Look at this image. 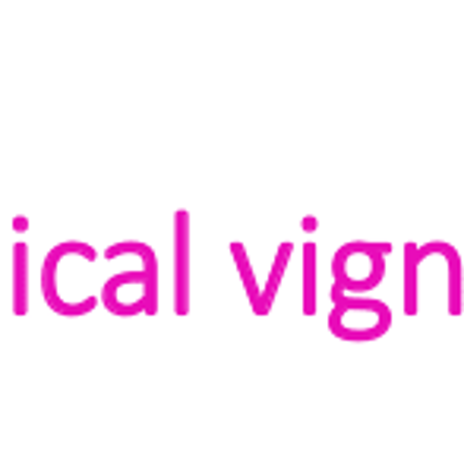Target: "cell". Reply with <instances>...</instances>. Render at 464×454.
<instances>
[{
    "label": "cell",
    "mask_w": 464,
    "mask_h": 454,
    "mask_svg": "<svg viewBox=\"0 0 464 454\" xmlns=\"http://www.w3.org/2000/svg\"><path fill=\"white\" fill-rule=\"evenodd\" d=\"M82 256V259H89V262H95V250L89 243H57L54 250L48 252V259H44V269H42V294H44V300H48V307L54 309V313H61V316H86V313H92V309L98 307V297H86L82 303H63L61 300V294H57V265H61V259L63 256Z\"/></svg>",
    "instance_id": "cell-1"
},
{
    "label": "cell",
    "mask_w": 464,
    "mask_h": 454,
    "mask_svg": "<svg viewBox=\"0 0 464 454\" xmlns=\"http://www.w3.org/2000/svg\"><path fill=\"white\" fill-rule=\"evenodd\" d=\"M127 252H140L142 256V271H146V288H142V303H146V313L152 316L159 309V265H155V250L149 243H140V240H127V243H111L104 250V259H117L127 256Z\"/></svg>",
    "instance_id": "cell-2"
},
{
    "label": "cell",
    "mask_w": 464,
    "mask_h": 454,
    "mask_svg": "<svg viewBox=\"0 0 464 454\" xmlns=\"http://www.w3.org/2000/svg\"><path fill=\"white\" fill-rule=\"evenodd\" d=\"M29 246L16 243L13 246V313L25 316L29 313Z\"/></svg>",
    "instance_id": "cell-3"
},
{
    "label": "cell",
    "mask_w": 464,
    "mask_h": 454,
    "mask_svg": "<svg viewBox=\"0 0 464 454\" xmlns=\"http://www.w3.org/2000/svg\"><path fill=\"white\" fill-rule=\"evenodd\" d=\"M178 313H187V212H178Z\"/></svg>",
    "instance_id": "cell-4"
},
{
    "label": "cell",
    "mask_w": 464,
    "mask_h": 454,
    "mask_svg": "<svg viewBox=\"0 0 464 454\" xmlns=\"http://www.w3.org/2000/svg\"><path fill=\"white\" fill-rule=\"evenodd\" d=\"M25 224H29V218H13V231H16V233H23Z\"/></svg>",
    "instance_id": "cell-5"
}]
</instances>
